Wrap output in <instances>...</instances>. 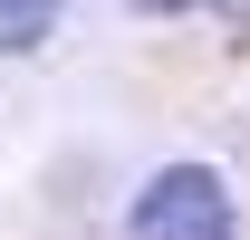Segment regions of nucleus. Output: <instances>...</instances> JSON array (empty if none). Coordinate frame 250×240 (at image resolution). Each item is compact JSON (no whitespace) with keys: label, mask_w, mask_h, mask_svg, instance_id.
I'll return each mask as SVG.
<instances>
[{"label":"nucleus","mask_w":250,"mask_h":240,"mask_svg":"<svg viewBox=\"0 0 250 240\" xmlns=\"http://www.w3.org/2000/svg\"><path fill=\"white\" fill-rule=\"evenodd\" d=\"M125 240H231V192H221V173L212 163H164V173L135 192Z\"/></svg>","instance_id":"obj_1"},{"label":"nucleus","mask_w":250,"mask_h":240,"mask_svg":"<svg viewBox=\"0 0 250 240\" xmlns=\"http://www.w3.org/2000/svg\"><path fill=\"white\" fill-rule=\"evenodd\" d=\"M58 10L67 0H0V58H29L39 39L58 29Z\"/></svg>","instance_id":"obj_2"},{"label":"nucleus","mask_w":250,"mask_h":240,"mask_svg":"<svg viewBox=\"0 0 250 240\" xmlns=\"http://www.w3.org/2000/svg\"><path fill=\"white\" fill-rule=\"evenodd\" d=\"M145 20H173V10H202V0H135Z\"/></svg>","instance_id":"obj_3"}]
</instances>
